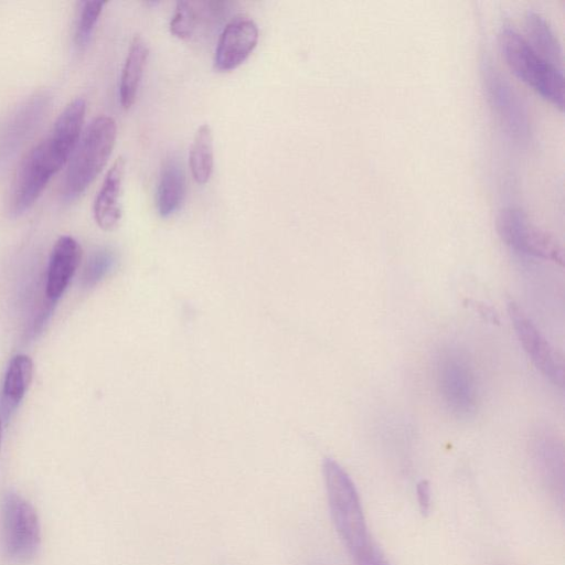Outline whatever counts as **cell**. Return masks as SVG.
Returning <instances> with one entry per match:
<instances>
[{
  "label": "cell",
  "mask_w": 565,
  "mask_h": 565,
  "mask_svg": "<svg viewBox=\"0 0 565 565\" xmlns=\"http://www.w3.org/2000/svg\"><path fill=\"white\" fill-rule=\"evenodd\" d=\"M117 136V126L109 116H98L84 130L65 171L61 195L73 201L94 182L107 163Z\"/></svg>",
  "instance_id": "cell-1"
},
{
  "label": "cell",
  "mask_w": 565,
  "mask_h": 565,
  "mask_svg": "<svg viewBox=\"0 0 565 565\" xmlns=\"http://www.w3.org/2000/svg\"><path fill=\"white\" fill-rule=\"evenodd\" d=\"M328 504L334 527L350 555L372 542L354 482L332 458L322 463Z\"/></svg>",
  "instance_id": "cell-2"
},
{
  "label": "cell",
  "mask_w": 565,
  "mask_h": 565,
  "mask_svg": "<svg viewBox=\"0 0 565 565\" xmlns=\"http://www.w3.org/2000/svg\"><path fill=\"white\" fill-rule=\"evenodd\" d=\"M500 47L514 74L543 98L563 108V70L542 57L519 32L510 26L500 33Z\"/></svg>",
  "instance_id": "cell-3"
},
{
  "label": "cell",
  "mask_w": 565,
  "mask_h": 565,
  "mask_svg": "<svg viewBox=\"0 0 565 565\" xmlns=\"http://www.w3.org/2000/svg\"><path fill=\"white\" fill-rule=\"evenodd\" d=\"M62 167L45 139L32 147L14 172L7 203L9 214L17 217L30 210Z\"/></svg>",
  "instance_id": "cell-4"
},
{
  "label": "cell",
  "mask_w": 565,
  "mask_h": 565,
  "mask_svg": "<svg viewBox=\"0 0 565 565\" xmlns=\"http://www.w3.org/2000/svg\"><path fill=\"white\" fill-rule=\"evenodd\" d=\"M1 539L7 557L13 563L26 564L38 554L41 543L38 514L17 493H8L2 500Z\"/></svg>",
  "instance_id": "cell-5"
},
{
  "label": "cell",
  "mask_w": 565,
  "mask_h": 565,
  "mask_svg": "<svg viewBox=\"0 0 565 565\" xmlns=\"http://www.w3.org/2000/svg\"><path fill=\"white\" fill-rule=\"evenodd\" d=\"M497 231L503 243L513 250L563 265V249L557 241L532 224L522 211L502 209L497 217Z\"/></svg>",
  "instance_id": "cell-6"
},
{
  "label": "cell",
  "mask_w": 565,
  "mask_h": 565,
  "mask_svg": "<svg viewBox=\"0 0 565 565\" xmlns=\"http://www.w3.org/2000/svg\"><path fill=\"white\" fill-rule=\"evenodd\" d=\"M439 390L448 408L457 417L471 416L477 406L472 371L458 353L445 354L438 365Z\"/></svg>",
  "instance_id": "cell-7"
},
{
  "label": "cell",
  "mask_w": 565,
  "mask_h": 565,
  "mask_svg": "<svg viewBox=\"0 0 565 565\" xmlns=\"http://www.w3.org/2000/svg\"><path fill=\"white\" fill-rule=\"evenodd\" d=\"M508 312L522 348L536 369L553 384L563 386V365L546 339L518 303L510 301Z\"/></svg>",
  "instance_id": "cell-8"
},
{
  "label": "cell",
  "mask_w": 565,
  "mask_h": 565,
  "mask_svg": "<svg viewBox=\"0 0 565 565\" xmlns=\"http://www.w3.org/2000/svg\"><path fill=\"white\" fill-rule=\"evenodd\" d=\"M483 81L489 103L507 131L516 139L529 132L525 108L509 82L492 65L483 68Z\"/></svg>",
  "instance_id": "cell-9"
},
{
  "label": "cell",
  "mask_w": 565,
  "mask_h": 565,
  "mask_svg": "<svg viewBox=\"0 0 565 565\" xmlns=\"http://www.w3.org/2000/svg\"><path fill=\"white\" fill-rule=\"evenodd\" d=\"M258 36V28L253 19L245 15L233 18L220 34L214 67L220 72L238 67L256 47Z\"/></svg>",
  "instance_id": "cell-10"
},
{
  "label": "cell",
  "mask_w": 565,
  "mask_h": 565,
  "mask_svg": "<svg viewBox=\"0 0 565 565\" xmlns=\"http://www.w3.org/2000/svg\"><path fill=\"white\" fill-rule=\"evenodd\" d=\"M82 258L81 245L72 236H61L54 244L47 267L46 296L56 301L65 291Z\"/></svg>",
  "instance_id": "cell-11"
},
{
  "label": "cell",
  "mask_w": 565,
  "mask_h": 565,
  "mask_svg": "<svg viewBox=\"0 0 565 565\" xmlns=\"http://www.w3.org/2000/svg\"><path fill=\"white\" fill-rule=\"evenodd\" d=\"M125 167V159L118 157L107 171L94 201V218L97 225L104 231L115 230L121 218L120 192Z\"/></svg>",
  "instance_id": "cell-12"
},
{
  "label": "cell",
  "mask_w": 565,
  "mask_h": 565,
  "mask_svg": "<svg viewBox=\"0 0 565 565\" xmlns=\"http://www.w3.org/2000/svg\"><path fill=\"white\" fill-rule=\"evenodd\" d=\"M86 113V102L77 97L66 105L45 137L57 156L66 163L77 145Z\"/></svg>",
  "instance_id": "cell-13"
},
{
  "label": "cell",
  "mask_w": 565,
  "mask_h": 565,
  "mask_svg": "<svg viewBox=\"0 0 565 565\" xmlns=\"http://www.w3.org/2000/svg\"><path fill=\"white\" fill-rule=\"evenodd\" d=\"M149 47L140 35H135L120 75L119 100L125 109H129L137 97L138 88L148 60Z\"/></svg>",
  "instance_id": "cell-14"
},
{
  "label": "cell",
  "mask_w": 565,
  "mask_h": 565,
  "mask_svg": "<svg viewBox=\"0 0 565 565\" xmlns=\"http://www.w3.org/2000/svg\"><path fill=\"white\" fill-rule=\"evenodd\" d=\"M185 196V173L180 162L173 158L162 166L158 191L157 207L162 217L174 214Z\"/></svg>",
  "instance_id": "cell-15"
},
{
  "label": "cell",
  "mask_w": 565,
  "mask_h": 565,
  "mask_svg": "<svg viewBox=\"0 0 565 565\" xmlns=\"http://www.w3.org/2000/svg\"><path fill=\"white\" fill-rule=\"evenodd\" d=\"M33 377V362L24 354L15 355L9 363L1 396V407L9 414L22 401Z\"/></svg>",
  "instance_id": "cell-16"
},
{
  "label": "cell",
  "mask_w": 565,
  "mask_h": 565,
  "mask_svg": "<svg viewBox=\"0 0 565 565\" xmlns=\"http://www.w3.org/2000/svg\"><path fill=\"white\" fill-rule=\"evenodd\" d=\"M525 28L530 45L545 60L563 70L562 49L548 22L531 10L525 15Z\"/></svg>",
  "instance_id": "cell-17"
},
{
  "label": "cell",
  "mask_w": 565,
  "mask_h": 565,
  "mask_svg": "<svg viewBox=\"0 0 565 565\" xmlns=\"http://www.w3.org/2000/svg\"><path fill=\"white\" fill-rule=\"evenodd\" d=\"M189 164L193 179L199 184L206 183L213 172L214 151L212 129L201 125L193 137L189 152Z\"/></svg>",
  "instance_id": "cell-18"
},
{
  "label": "cell",
  "mask_w": 565,
  "mask_h": 565,
  "mask_svg": "<svg viewBox=\"0 0 565 565\" xmlns=\"http://www.w3.org/2000/svg\"><path fill=\"white\" fill-rule=\"evenodd\" d=\"M105 4V1H84L81 3L74 31V42L78 49H84L88 44Z\"/></svg>",
  "instance_id": "cell-19"
},
{
  "label": "cell",
  "mask_w": 565,
  "mask_h": 565,
  "mask_svg": "<svg viewBox=\"0 0 565 565\" xmlns=\"http://www.w3.org/2000/svg\"><path fill=\"white\" fill-rule=\"evenodd\" d=\"M200 21L196 2L179 1L170 21L171 33L180 40H188L195 31Z\"/></svg>",
  "instance_id": "cell-20"
},
{
  "label": "cell",
  "mask_w": 565,
  "mask_h": 565,
  "mask_svg": "<svg viewBox=\"0 0 565 565\" xmlns=\"http://www.w3.org/2000/svg\"><path fill=\"white\" fill-rule=\"evenodd\" d=\"M115 263L116 255L111 249L100 248L94 252L84 269L83 284L87 287L95 286L108 275Z\"/></svg>",
  "instance_id": "cell-21"
},
{
  "label": "cell",
  "mask_w": 565,
  "mask_h": 565,
  "mask_svg": "<svg viewBox=\"0 0 565 565\" xmlns=\"http://www.w3.org/2000/svg\"><path fill=\"white\" fill-rule=\"evenodd\" d=\"M352 557L355 565H391L381 548L373 542L360 550Z\"/></svg>",
  "instance_id": "cell-22"
},
{
  "label": "cell",
  "mask_w": 565,
  "mask_h": 565,
  "mask_svg": "<svg viewBox=\"0 0 565 565\" xmlns=\"http://www.w3.org/2000/svg\"><path fill=\"white\" fill-rule=\"evenodd\" d=\"M416 497L420 513L427 515L430 510L431 491L427 480H420L416 486Z\"/></svg>",
  "instance_id": "cell-23"
},
{
  "label": "cell",
  "mask_w": 565,
  "mask_h": 565,
  "mask_svg": "<svg viewBox=\"0 0 565 565\" xmlns=\"http://www.w3.org/2000/svg\"><path fill=\"white\" fill-rule=\"evenodd\" d=\"M1 438H2V429H1V423H0V447H1Z\"/></svg>",
  "instance_id": "cell-24"
}]
</instances>
